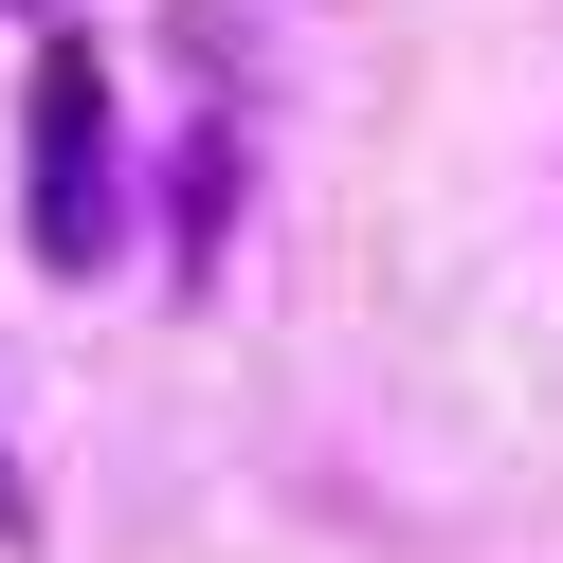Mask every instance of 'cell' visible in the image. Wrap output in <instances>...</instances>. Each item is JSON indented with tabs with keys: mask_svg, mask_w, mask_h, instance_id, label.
Instances as JSON below:
<instances>
[{
	"mask_svg": "<svg viewBox=\"0 0 563 563\" xmlns=\"http://www.w3.org/2000/svg\"><path fill=\"white\" fill-rule=\"evenodd\" d=\"M91 146H110V74L37 55V255H91Z\"/></svg>",
	"mask_w": 563,
	"mask_h": 563,
	"instance_id": "1",
	"label": "cell"
}]
</instances>
